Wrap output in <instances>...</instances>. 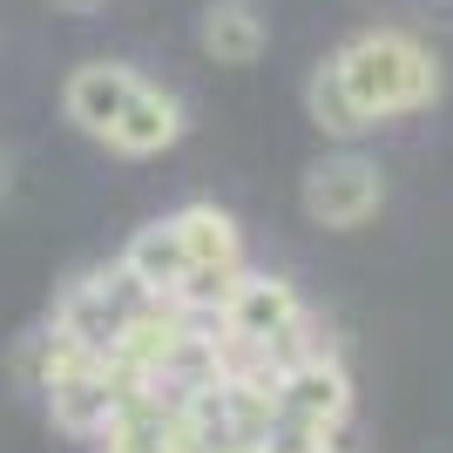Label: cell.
<instances>
[{
    "mask_svg": "<svg viewBox=\"0 0 453 453\" xmlns=\"http://www.w3.org/2000/svg\"><path fill=\"white\" fill-rule=\"evenodd\" d=\"M135 88H142V75L122 68V61H81L75 75L61 81V109H68V122H75L81 135L109 142V129L122 122V109L135 102Z\"/></svg>",
    "mask_w": 453,
    "mask_h": 453,
    "instance_id": "cell-7",
    "label": "cell"
},
{
    "mask_svg": "<svg viewBox=\"0 0 453 453\" xmlns=\"http://www.w3.org/2000/svg\"><path fill=\"white\" fill-rule=\"evenodd\" d=\"M95 453H210V447L196 440V426L183 419V406L150 386V393H135L129 406L95 434Z\"/></svg>",
    "mask_w": 453,
    "mask_h": 453,
    "instance_id": "cell-5",
    "label": "cell"
},
{
    "mask_svg": "<svg viewBox=\"0 0 453 453\" xmlns=\"http://www.w3.org/2000/svg\"><path fill=\"white\" fill-rule=\"evenodd\" d=\"M170 224H176V237H183V250H189V265H196V271H203V265H244V230H237L230 210L183 203Z\"/></svg>",
    "mask_w": 453,
    "mask_h": 453,
    "instance_id": "cell-11",
    "label": "cell"
},
{
    "mask_svg": "<svg viewBox=\"0 0 453 453\" xmlns=\"http://www.w3.org/2000/svg\"><path fill=\"white\" fill-rule=\"evenodd\" d=\"M345 413H352V379L339 359H311L278 372V419L284 426H304V434H339Z\"/></svg>",
    "mask_w": 453,
    "mask_h": 453,
    "instance_id": "cell-6",
    "label": "cell"
},
{
    "mask_svg": "<svg viewBox=\"0 0 453 453\" xmlns=\"http://www.w3.org/2000/svg\"><path fill=\"white\" fill-rule=\"evenodd\" d=\"M332 75H339L345 102L359 109V122H406V115L434 109L440 102V55L406 27H365L332 55Z\"/></svg>",
    "mask_w": 453,
    "mask_h": 453,
    "instance_id": "cell-1",
    "label": "cell"
},
{
    "mask_svg": "<svg viewBox=\"0 0 453 453\" xmlns=\"http://www.w3.org/2000/svg\"><path fill=\"white\" fill-rule=\"evenodd\" d=\"M7 189H14V170H7V156H0V196H7Z\"/></svg>",
    "mask_w": 453,
    "mask_h": 453,
    "instance_id": "cell-14",
    "label": "cell"
},
{
    "mask_svg": "<svg viewBox=\"0 0 453 453\" xmlns=\"http://www.w3.org/2000/svg\"><path fill=\"white\" fill-rule=\"evenodd\" d=\"M304 217L325 230H359L365 217H372L379 203H386V176H379L372 156H325V163H311L304 170Z\"/></svg>",
    "mask_w": 453,
    "mask_h": 453,
    "instance_id": "cell-3",
    "label": "cell"
},
{
    "mask_svg": "<svg viewBox=\"0 0 453 453\" xmlns=\"http://www.w3.org/2000/svg\"><path fill=\"white\" fill-rule=\"evenodd\" d=\"M237 453H265V447H237Z\"/></svg>",
    "mask_w": 453,
    "mask_h": 453,
    "instance_id": "cell-16",
    "label": "cell"
},
{
    "mask_svg": "<svg viewBox=\"0 0 453 453\" xmlns=\"http://www.w3.org/2000/svg\"><path fill=\"white\" fill-rule=\"evenodd\" d=\"M61 7H95V0H61Z\"/></svg>",
    "mask_w": 453,
    "mask_h": 453,
    "instance_id": "cell-15",
    "label": "cell"
},
{
    "mask_svg": "<svg viewBox=\"0 0 453 453\" xmlns=\"http://www.w3.org/2000/svg\"><path fill=\"white\" fill-rule=\"evenodd\" d=\"M142 304H156V298L129 278V265L115 257V265L88 271V278H75L68 291H61V304H55V332H61V339H75L81 352H95V359H109L115 339L135 325V311H142Z\"/></svg>",
    "mask_w": 453,
    "mask_h": 453,
    "instance_id": "cell-2",
    "label": "cell"
},
{
    "mask_svg": "<svg viewBox=\"0 0 453 453\" xmlns=\"http://www.w3.org/2000/svg\"><path fill=\"white\" fill-rule=\"evenodd\" d=\"M122 265H129V278L142 284L150 298H163V304H170V298H176V284H183L189 271H196L170 217H163V224H142V230H135V237H129V250H122Z\"/></svg>",
    "mask_w": 453,
    "mask_h": 453,
    "instance_id": "cell-9",
    "label": "cell"
},
{
    "mask_svg": "<svg viewBox=\"0 0 453 453\" xmlns=\"http://www.w3.org/2000/svg\"><path fill=\"white\" fill-rule=\"evenodd\" d=\"M298 319H304V298H298V291H291L284 278H271V271H250L210 332H217L230 352H265V345H278Z\"/></svg>",
    "mask_w": 453,
    "mask_h": 453,
    "instance_id": "cell-4",
    "label": "cell"
},
{
    "mask_svg": "<svg viewBox=\"0 0 453 453\" xmlns=\"http://www.w3.org/2000/svg\"><path fill=\"white\" fill-rule=\"evenodd\" d=\"M196 41H203V55H217L224 68H250V61L265 55V14H257L250 0H210L203 20H196Z\"/></svg>",
    "mask_w": 453,
    "mask_h": 453,
    "instance_id": "cell-10",
    "label": "cell"
},
{
    "mask_svg": "<svg viewBox=\"0 0 453 453\" xmlns=\"http://www.w3.org/2000/svg\"><path fill=\"white\" fill-rule=\"evenodd\" d=\"M319 453H359V447H352V440H345V426H339V434L325 440V447H319Z\"/></svg>",
    "mask_w": 453,
    "mask_h": 453,
    "instance_id": "cell-13",
    "label": "cell"
},
{
    "mask_svg": "<svg viewBox=\"0 0 453 453\" xmlns=\"http://www.w3.org/2000/svg\"><path fill=\"white\" fill-rule=\"evenodd\" d=\"M304 102H311V122H319L325 135H365V122H359V109L345 102V88H339V75H332V61H325L319 75L304 81Z\"/></svg>",
    "mask_w": 453,
    "mask_h": 453,
    "instance_id": "cell-12",
    "label": "cell"
},
{
    "mask_svg": "<svg viewBox=\"0 0 453 453\" xmlns=\"http://www.w3.org/2000/svg\"><path fill=\"white\" fill-rule=\"evenodd\" d=\"M183 142V102H176L170 88H156V81H142L135 88V102L122 109V122L109 129V150L115 156H163Z\"/></svg>",
    "mask_w": 453,
    "mask_h": 453,
    "instance_id": "cell-8",
    "label": "cell"
}]
</instances>
